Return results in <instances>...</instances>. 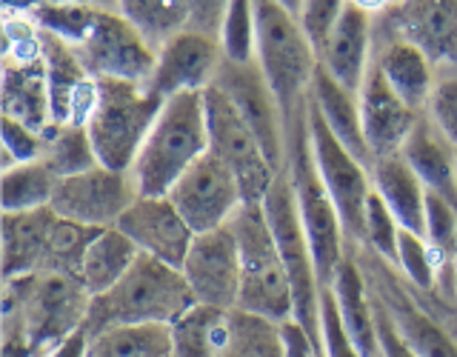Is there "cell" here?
I'll list each match as a JSON object with an SVG mask.
<instances>
[{
    "instance_id": "obj_1",
    "label": "cell",
    "mask_w": 457,
    "mask_h": 357,
    "mask_svg": "<svg viewBox=\"0 0 457 357\" xmlns=\"http://www.w3.org/2000/svg\"><path fill=\"white\" fill-rule=\"evenodd\" d=\"M195 303L197 300L178 266H169L163 261H157V257L140 254L120 283H114L109 292L92 297L83 332L95 335L112 326H143V323L171 326Z\"/></svg>"
},
{
    "instance_id": "obj_2",
    "label": "cell",
    "mask_w": 457,
    "mask_h": 357,
    "mask_svg": "<svg viewBox=\"0 0 457 357\" xmlns=\"http://www.w3.org/2000/svg\"><path fill=\"white\" fill-rule=\"evenodd\" d=\"M4 283V328L21 332L37 354L46 357L83 328L92 295L78 278L37 271Z\"/></svg>"
},
{
    "instance_id": "obj_3",
    "label": "cell",
    "mask_w": 457,
    "mask_h": 357,
    "mask_svg": "<svg viewBox=\"0 0 457 357\" xmlns=\"http://www.w3.org/2000/svg\"><path fill=\"white\" fill-rule=\"evenodd\" d=\"M209 152L204 92H183L169 97L152 132L143 143L132 178L140 195L166 197L197 157Z\"/></svg>"
},
{
    "instance_id": "obj_4",
    "label": "cell",
    "mask_w": 457,
    "mask_h": 357,
    "mask_svg": "<svg viewBox=\"0 0 457 357\" xmlns=\"http://www.w3.org/2000/svg\"><path fill=\"white\" fill-rule=\"evenodd\" d=\"M286 171H289L300 223L309 237L314 266H318L320 286L326 289L335 280L340 263L346 261L352 252V243L343 228L340 212L335 206L332 195L326 192L320 180V171L314 166L312 157V140H309V126H306V104L300 109L297 118L289 123V154H286Z\"/></svg>"
},
{
    "instance_id": "obj_5",
    "label": "cell",
    "mask_w": 457,
    "mask_h": 357,
    "mask_svg": "<svg viewBox=\"0 0 457 357\" xmlns=\"http://www.w3.org/2000/svg\"><path fill=\"white\" fill-rule=\"evenodd\" d=\"M163 104L166 100L146 83L95 80V104L83 126L97 163L114 171H132Z\"/></svg>"
},
{
    "instance_id": "obj_6",
    "label": "cell",
    "mask_w": 457,
    "mask_h": 357,
    "mask_svg": "<svg viewBox=\"0 0 457 357\" xmlns=\"http://www.w3.org/2000/svg\"><path fill=\"white\" fill-rule=\"evenodd\" d=\"M240 252V300L237 309L271 323L295 320L292 283L280 261L278 243L271 237L261 203H243L228 220Z\"/></svg>"
},
{
    "instance_id": "obj_7",
    "label": "cell",
    "mask_w": 457,
    "mask_h": 357,
    "mask_svg": "<svg viewBox=\"0 0 457 357\" xmlns=\"http://www.w3.org/2000/svg\"><path fill=\"white\" fill-rule=\"evenodd\" d=\"M254 63L278 95L286 123H292L306 104L320 61L300 23L275 0H254Z\"/></svg>"
},
{
    "instance_id": "obj_8",
    "label": "cell",
    "mask_w": 457,
    "mask_h": 357,
    "mask_svg": "<svg viewBox=\"0 0 457 357\" xmlns=\"http://www.w3.org/2000/svg\"><path fill=\"white\" fill-rule=\"evenodd\" d=\"M261 206L269 220L271 237L278 243L286 275H289V283H292L295 323L323 349V337H320V292H323V286H320L318 266H314V257H312L309 237L303 232V223H300L295 189H292L289 171L286 169L275 178V183H271V189L266 192Z\"/></svg>"
},
{
    "instance_id": "obj_9",
    "label": "cell",
    "mask_w": 457,
    "mask_h": 357,
    "mask_svg": "<svg viewBox=\"0 0 457 357\" xmlns=\"http://www.w3.org/2000/svg\"><path fill=\"white\" fill-rule=\"evenodd\" d=\"M204 112H206V132H209V152L235 171L240 183L243 203H263L266 192L280 171L269 163L261 143L252 135L246 120L240 118L218 86H209L204 92Z\"/></svg>"
},
{
    "instance_id": "obj_10",
    "label": "cell",
    "mask_w": 457,
    "mask_h": 357,
    "mask_svg": "<svg viewBox=\"0 0 457 357\" xmlns=\"http://www.w3.org/2000/svg\"><path fill=\"white\" fill-rule=\"evenodd\" d=\"M306 126H309L314 166H318L326 192L332 195L335 206L340 212L349 243L357 246V243H363V212H366V200L371 195V169L363 161H357V157L332 135V129L320 118V112L312 104V97H306Z\"/></svg>"
},
{
    "instance_id": "obj_11",
    "label": "cell",
    "mask_w": 457,
    "mask_h": 357,
    "mask_svg": "<svg viewBox=\"0 0 457 357\" xmlns=\"http://www.w3.org/2000/svg\"><path fill=\"white\" fill-rule=\"evenodd\" d=\"M214 86L232 100V106L237 109L240 118L246 120L257 143H261L269 163L278 171H283L286 154H289V123H286L280 100L271 92L261 66L254 61L252 63L223 61L218 78H214Z\"/></svg>"
},
{
    "instance_id": "obj_12",
    "label": "cell",
    "mask_w": 457,
    "mask_h": 357,
    "mask_svg": "<svg viewBox=\"0 0 457 357\" xmlns=\"http://www.w3.org/2000/svg\"><path fill=\"white\" fill-rule=\"evenodd\" d=\"M140 197L132 171H114L106 166L86 169L80 175L57 180L52 197V212L57 218L89 226L112 228L118 226L123 212Z\"/></svg>"
},
{
    "instance_id": "obj_13",
    "label": "cell",
    "mask_w": 457,
    "mask_h": 357,
    "mask_svg": "<svg viewBox=\"0 0 457 357\" xmlns=\"http://www.w3.org/2000/svg\"><path fill=\"white\" fill-rule=\"evenodd\" d=\"M166 197L178 206L195 235L226 226L243 206V192L235 171L212 152L197 157Z\"/></svg>"
},
{
    "instance_id": "obj_14",
    "label": "cell",
    "mask_w": 457,
    "mask_h": 357,
    "mask_svg": "<svg viewBox=\"0 0 457 357\" xmlns=\"http://www.w3.org/2000/svg\"><path fill=\"white\" fill-rule=\"evenodd\" d=\"M78 52L95 80L149 83L157 63V49L120 12H100L92 35Z\"/></svg>"
},
{
    "instance_id": "obj_15",
    "label": "cell",
    "mask_w": 457,
    "mask_h": 357,
    "mask_svg": "<svg viewBox=\"0 0 457 357\" xmlns=\"http://www.w3.org/2000/svg\"><path fill=\"white\" fill-rule=\"evenodd\" d=\"M180 271L197 303L235 311L240 300V252L232 226L195 235Z\"/></svg>"
},
{
    "instance_id": "obj_16",
    "label": "cell",
    "mask_w": 457,
    "mask_h": 357,
    "mask_svg": "<svg viewBox=\"0 0 457 357\" xmlns=\"http://www.w3.org/2000/svg\"><path fill=\"white\" fill-rule=\"evenodd\" d=\"M361 249L366 252V261H363V254L352 246L357 263L363 269L366 283L375 286L371 295H375V300L386 309V314H389V320L395 323L400 337H403L420 357H457V335L452 328L443 323L437 314L428 311L420 300H414V295H411L414 289H400L397 283H392V286L383 283L380 271L375 269V263H371L369 249L366 246H361Z\"/></svg>"
},
{
    "instance_id": "obj_17",
    "label": "cell",
    "mask_w": 457,
    "mask_h": 357,
    "mask_svg": "<svg viewBox=\"0 0 457 357\" xmlns=\"http://www.w3.org/2000/svg\"><path fill=\"white\" fill-rule=\"evenodd\" d=\"M380 26L414 43L437 75H457V0H397Z\"/></svg>"
},
{
    "instance_id": "obj_18",
    "label": "cell",
    "mask_w": 457,
    "mask_h": 357,
    "mask_svg": "<svg viewBox=\"0 0 457 357\" xmlns=\"http://www.w3.org/2000/svg\"><path fill=\"white\" fill-rule=\"evenodd\" d=\"M223 61L226 57L218 37L183 29L157 49V63L146 86L163 100L183 92H206L218 78Z\"/></svg>"
},
{
    "instance_id": "obj_19",
    "label": "cell",
    "mask_w": 457,
    "mask_h": 357,
    "mask_svg": "<svg viewBox=\"0 0 457 357\" xmlns=\"http://www.w3.org/2000/svg\"><path fill=\"white\" fill-rule=\"evenodd\" d=\"M40 61L46 75L52 126L86 123L95 104V78L75 46L40 29Z\"/></svg>"
},
{
    "instance_id": "obj_20",
    "label": "cell",
    "mask_w": 457,
    "mask_h": 357,
    "mask_svg": "<svg viewBox=\"0 0 457 357\" xmlns=\"http://www.w3.org/2000/svg\"><path fill=\"white\" fill-rule=\"evenodd\" d=\"M114 228H120L140 249V254L157 257V261L178 269L183 266L195 240L192 226L183 220L178 206L169 197H152V195H140L123 212V218Z\"/></svg>"
},
{
    "instance_id": "obj_21",
    "label": "cell",
    "mask_w": 457,
    "mask_h": 357,
    "mask_svg": "<svg viewBox=\"0 0 457 357\" xmlns=\"http://www.w3.org/2000/svg\"><path fill=\"white\" fill-rule=\"evenodd\" d=\"M375 14L354 6L352 0L343 9L335 32L328 35L318 61L340 86L361 95L363 80L375 63Z\"/></svg>"
},
{
    "instance_id": "obj_22",
    "label": "cell",
    "mask_w": 457,
    "mask_h": 357,
    "mask_svg": "<svg viewBox=\"0 0 457 357\" xmlns=\"http://www.w3.org/2000/svg\"><path fill=\"white\" fill-rule=\"evenodd\" d=\"M357 100H361V123H363V137H366L371 157L380 161V157L400 154L409 132L420 118V112L406 106L403 100L392 92V86L386 83V78L375 69V63L369 69Z\"/></svg>"
},
{
    "instance_id": "obj_23",
    "label": "cell",
    "mask_w": 457,
    "mask_h": 357,
    "mask_svg": "<svg viewBox=\"0 0 457 357\" xmlns=\"http://www.w3.org/2000/svg\"><path fill=\"white\" fill-rule=\"evenodd\" d=\"M375 69L406 106L420 114L426 112V104L437 83L435 63L414 43L389 32L380 23H375Z\"/></svg>"
},
{
    "instance_id": "obj_24",
    "label": "cell",
    "mask_w": 457,
    "mask_h": 357,
    "mask_svg": "<svg viewBox=\"0 0 457 357\" xmlns=\"http://www.w3.org/2000/svg\"><path fill=\"white\" fill-rule=\"evenodd\" d=\"M326 289H332L343 328H346L354 349L363 357H380L375 297H371V289L363 278V269L357 263L354 252L346 254V261L340 263L335 280L328 283Z\"/></svg>"
},
{
    "instance_id": "obj_25",
    "label": "cell",
    "mask_w": 457,
    "mask_h": 357,
    "mask_svg": "<svg viewBox=\"0 0 457 357\" xmlns=\"http://www.w3.org/2000/svg\"><path fill=\"white\" fill-rule=\"evenodd\" d=\"M400 157L420 178L426 192H435L457 206V149L437 132L426 114H420L414 123Z\"/></svg>"
},
{
    "instance_id": "obj_26",
    "label": "cell",
    "mask_w": 457,
    "mask_h": 357,
    "mask_svg": "<svg viewBox=\"0 0 457 357\" xmlns=\"http://www.w3.org/2000/svg\"><path fill=\"white\" fill-rule=\"evenodd\" d=\"M57 214L52 206L35 212H4V280L37 275L46 263L49 232Z\"/></svg>"
},
{
    "instance_id": "obj_27",
    "label": "cell",
    "mask_w": 457,
    "mask_h": 357,
    "mask_svg": "<svg viewBox=\"0 0 457 357\" xmlns=\"http://www.w3.org/2000/svg\"><path fill=\"white\" fill-rule=\"evenodd\" d=\"M309 97H312V104L318 106V112H320V118L326 120V126L332 129V135L357 157V161H363L371 169L375 157H371V152L366 146V137H363L361 100H357V95L349 92L346 86H340L318 63V71H314L312 86H309Z\"/></svg>"
},
{
    "instance_id": "obj_28",
    "label": "cell",
    "mask_w": 457,
    "mask_h": 357,
    "mask_svg": "<svg viewBox=\"0 0 457 357\" xmlns=\"http://www.w3.org/2000/svg\"><path fill=\"white\" fill-rule=\"evenodd\" d=\"M371 189L392 209L400 228L426 235V186L400 154L380 157L371 163Z\"/></svg>"
},
{
    "instance_id": "obj_29",
    "label": "cell",
    "mask_w": 457,
    "mask_h": 357,
    "mask_svg": "<svg viewBox=\"0 0 457 357\" xmlns=\"http://www.w3.org/2000/svg\"><path fill=\"white\" fill-rule=\"evenodd\" d=\"M4 118H14L35 132L46 135L52 129V106L43 61H12L4 63Z\"/></svg>"
},
{
    "instance_id": "obj_30",
    "label": "cell",
    "mask_w": 457,
    "mask_h": 357,
    "mask_svg": "<svg viewBox=\"0 0 457 357\" xmlns=\"http://www.w3.org/2000/svg\"><path fill=\"white\" fill-rule=\"evenodd\" d=\"M137 257H140V249L120 232V228H114V226L100 228L89 252L83 257L78 280L83 283L86 292L97 297L109 292L114 283H120Z\"/></svg>"
},
{
    "instance_id": "obj_31",
    "label": "cell",
    "mask_w": 457,
    "mask_h": 357,
    "mask_svg": "<svg viewBox=\"0 0 457 357\" xmlns=\"http://www.w3.org/2000/svg\"><path fill=\"white\" fill-rule=\"evenodd\" d=\"M86 357H175L171 352V326H112L89 335Z\"/></svg>"
},
{
    "instance_id": "obj_32",
    "label": "cell",
    "mask_w": 457,
    "mask_h": 357,
    "mask_svg": "<svg viewBox=\"0 0 457 357\" xmlns=\"http://www.w3.org/2000/svg\"><path fill=\"white\" fill-rule=\"evenodd\" d=\"M228 337V311L195 303L171 323L175 357H220Z\"/></svg>"
},
{
    "instance_id": "obj_33",
    "label": "cell",
    "mask_w": 457,
    "mask_h": 357,
    "mask_svg": "<svg viewBox=\"0 0 457 357\" xmlns=\"http://www.w3.org/2000/svg\"><path fill=\"white\" fill-rule=\"evenodd\" d=\"M57 178L46 161L18 163L4 169L0 180V206L4 212H35L52 206Z\"/></svg>"
},
{
    "instance_id": "obj_34",
    "label": "cell",
    "mask_w": 457,
    "mask_h": 357,
    "mask_svg": "<svg viewBox=\"0 0 457 357\" xmlns=\"http://www.w3.org/2000/svg\"><path fill=\"white\" fill-rule=\"evenodd\" d=\"M118 12L154 49L189 29V0H120Z\"/></svg>"
},
{
    "instance_id": "obj_35",
    "label": "cell",
    "mask_w": 457,
    "mask_h": 357,
    "mask_svg": "<svg viewBox=\"0 0 457 357\" xmlns=\"http://www.w3.org/2000/svg\"><path fill=\"white\" fill-rule=\"evenodd\" d=\"M220 357H286L283 326L249 311H228V337Z\"/></svg>"
},
{
    "instance_id": "obj_36",
    "label": "cell",
    "mask_w": 457,
    "mask_h": 357,
    "mask_svg": "<svg viewBox=\"0 0 457 357\" xmlns=\"http://www.w3.org/2000/svg\"><path fill=\"white\" fill-rule=\"evenodd\" d=\"M40 161H46L57 178L80 175L86 169L100 166L92 149L89 132H86L83 123L52 126L46 132V154H43Z\"/></svg>"
},
{
    "instance_id": "obj_37",
    "label": "cell",
    "mask_w": 457,
    "mask_h": 357,
    "mask_svg": "<svg viewBox=\"0 0 457 357\" xmlns=\"http://www.w3.org/2000/svg\"><path fill=\"white\" fill-rule=\"evenodd\" d=\"M395 269L420 295H437L443 289V271L446 269H443L437 252L428 246V240L423 235L406 232V228L400 232Z\"/></svg>"
},
{
    "instance_id": "obj_38",
    "label": "cell",
    "mask_w": 457,
    "mask_h": 357,
    "mask_svg": "<svg viewBox=\"0 0 457 357\" xmlns=\"http://www.w3.org/2000/svg\"><path fill=\"white\" fill-rule=\"evenodd\" d=\"M97 232H100V228H89V226L71 223V220H63V218H54V226L49 232L46 263H43V271L78 278L83 257H86V252H89Z\"/></svg>"
},
{
    "instance_id": "obj_39",
    "label": "cell",
    "mask_w": 457,
    "mask_h": 357,
    "mask_svg": "<svg viewBox=\"0 0 457 357\" xmlns=\"http://www.w3.org/2000/svg\"><path fill=\"white\" fill-rule=\"evenodd\" d=\"M32 21L43 32H52L61 40H66L69 46H83L86 37L92 35V29L97 23L100 9L86 6V4H40L35 9H29Z\"/></svg>"
},
{
    "instance_id": "obj_40",
    "label": "cell",
    "mask_w": 457,
    "mask_h": 357,
    "mask_svg": "<svg viewBox=\"0 0 457 357\" xmlns=\"http://www.w3.org/2000/svg\"><path fill=\"white\" fill-rule=\"evenodd\" d=\"M218 40L228 63L254 61V0H228Z\"/></svg>"
},
{
    "instance_id": "obj_41",
    "label": "cell",
    "mask_w": 457,
    "mask_h": 357,
    "mask_svg": "<svg viewBox=\"0 0 457 357\" xmlns=\"http://www.w3.org/2000/svg\"><path fill=\"white\" fill-rule=\"evenodd\" d=\"M400 232H403V228H400L392 209L383 203V197L375 189H371L366 200V212H363V243H357V246H366L369 252H375L386 263L395 266Z\"/></svg>"
},
{
    "instance_id": "obj_42",
    "label": "cell",
    "mask_w": 457,
    "mask_h": 357,
    "mask_svg": "<svg viewBox=\"0 0 457 357\" xmlns=\"http://www.w3.org/2000/svg\"><path fill=\"white\" fill-rule=\"evenodd\" d=\"M0 137H4V169L32 163L46 154V135L14 118H0Z\"/></svg>"
},
{
    "instance_id": "obj_43",
    "label": "cell",
    "mask_w": 457,
    "mask_h": 357,
    "mask_svg": "<svg viewBox=\"0 0 457 357\" xmlns=\"http://www.w3.org/2000/svg\"><path fill=\"white\" fill-rule=\"evenodd\" d=\"M346 4L349 0H303V6H300L297 23L306 32L309 43L318 54L326 46L328 35L335 32V26L340 21L343 9H346Z\"/></svg>"
},
{
    "instance_id": "obj_44",
    "label": "cell",
    "mask_w": 457,
    "mask_h": 357,
    "mask_svg": "<svg viewBox=\"0 0 457 357\" xmlns=\"http://www.w3.org/2000/svg\"><path fill=\"white\" fill-rule=\"evenodd\" d=\"M423 114L457 149V75H437V83Z\"/></svg>"
},
{
    "instance_id": "obj_45",
    "label": "cell",
    "mask_w": 457,
    "mask_h": 357,
    "mask_svg": "<svg viewBox=\"0 0 457 357\" xmlns=\"http://www.w3.org/2000/svg\"><path fill=\"white\" fill-rule=\"evenodd\" d=\"M228 0H189V29L204 35H220Z\"/></svg>"
},
{
    "instance_id": "obj_46",
    "label": "cell",
    "mask_w": 457,
    "mask_h": 357,
    "mask_svg": "<svg viewBox=\"0 0 457 357\" xmlns=\"http://www.w3.org/2000/svg\"><path fill=\"white\" fill-rule=\"evenodd\" d=\"M375 297V295H371ZM375 311H378V340H380V357H420L409 343L400 337V332L395 328V323L389 320L386 309L375 300Z\"/></svg>"
},
{
    "instance_id": "obj_47",
    "label": "cell",
    "mask_w": 457,
    "mask_h": 357,
    "mask_svg": "<svg viewBox=\"0 0 457 357\" xmlns=\"http://www.w3.org/2000/svg\"><path fill=\"white\" fill-rule=\"evenodd\" d=\"M283 337H286V357H326L323 349L295 320L283 323Z\"/></svg>"
},
{
    "instance_id": "obj_48",
    "label": "cell",
    "mask_w": 457,
    "mask_h": 357,
    "mask_svg": "<svg viewBox=\"0 0 457 357\" xmlns=\"http://www.w3.org/2000/svg\"><path fill=\"white\" fill-rule=\"evenodd\" d=\"M86 346H89V335L80 328V332L66 337L61 346H54L46 357H86Z\"/></svg>"
},
{
    "instance_id": "obj_49",
    "label": "cell",
    "mask_w": 457,
    "mask_h": 357,
    "mask_svg": "<svg viewBox=\"0 0 457 357\" xmlns=\"http://www.w3.org/2000/svg\"><path fill=\"white\" fill-rule=\"evenodd\" d=\"M352 4H354V6H361V9H366L369 14H375V18H378V14H383L386 9H392V6L397 4V0H352Z\"/></svg>"
},
{
    "instance_id": "obj_50",
    "label": "cell",
    "mask_w": 457,
    "mask_h": 357,
    "mask_svg": "<svg viewBox=\"0 0 457 357\" xmlns=\"http://www.w3.org/2000/svg\"><path fill=\"white\" fill-rule=\"evenodd\" d=\"M78 4H86V6H95L100 12H118L120 0H78Z\"/></svg>"
},
{
    "instance_id": "obj_51",
    "label": "cell",
    "mask_w": 457,
    "mask_h": 357,
    "mask_svg": "<svg viewBox=\"0 0 457 357\" xmlns=\"http://www.w3.org/2000/svg\"><path fill=\"white\" fill-rule=\"evenodd\" d=\"M275 4L280 6V9H286L292 14V18L297 21V14H300V6H303V0H275Z\"/></svg>"
},
{
    "instance_id": "obj_52",
    "label": "cell",
    "mask_w": 457,
    "mask_h": 357,
    "mask_svg": "<svg viewBox=\"0 0 457 357\" xmlns=\"http://www.w3.org/2000/svg\"><path fill=\"white\" fill-rule=\"evenodd\" d=\"M454 269H457V261H454Z\"/></svg>"
}]
</instances>
